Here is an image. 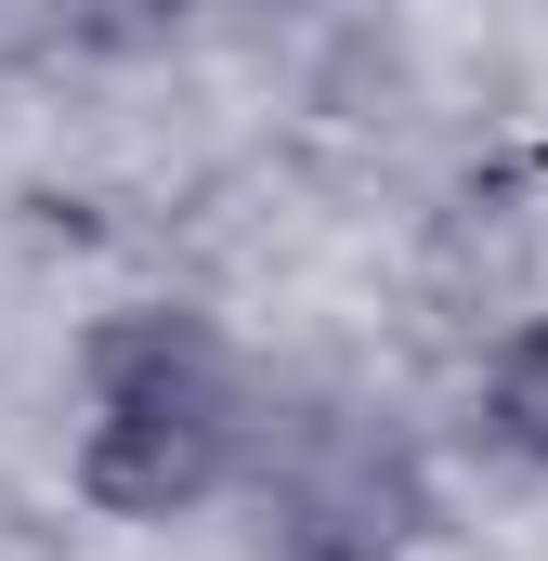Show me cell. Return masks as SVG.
Segmentation results:
<instances>
[{
  "label": "cell",
  "mask_w": 548,
  "mask_h": 561,
  "mask_svg": "<svg viewBox=\"0 0 548 561\" xmlns=\"http://www.w3.org/2000/svg\"><path fill=\"white\" fill-rule=\"evenodd\" d=\"M222 470H236V379H222V353L183 313L105 327L92 340V444H79V483L105 510H132V523H170Z\"/></svg>",
  "instance_id": "1"
},
{
  "label": "cell",
  "mask_w": 548,
  "mask_h": 561,
  "mask_svg": "<svg viewBox=\"0 0 548 561\" xmlns=\"http://www.w3.org/2000/svg\"><path fill=\"white\" fill-rule=\"evenodd\" d=\"M483 419H496V444H510V457H536V470H548V327H523V340L496 353Z\"/></svg>",
  "instance_id": "2"
}]
</instances>
